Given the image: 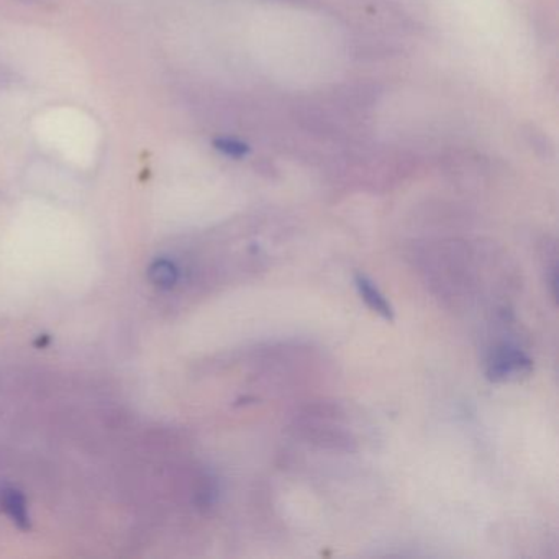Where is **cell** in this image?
<instances>
[{
    "label": "cell",
    "instance_id": "1",
    "mask_svg": "<svg viewBox=\"0 0 559 559\" xmlns=\"http://www.w3.org/2000/svg\"><path fill=\"white\" fill-rule=\"evenodd\" d=\"M532 358L512 343H500L487 359L486 378L490 382L519 381L532 374Z\"/></svg>",
    "mask_w": 559,
    "mask_h": 559
},
{
    "label": "cell",
    "instance_id": "2",
    "mask_svg": "<svg viewBox=\"0 0 559 559\" xmlns=\"http://www.w3.org/2000/svg\"><path fill=\"white\" fill-rule=\"evenodd\" d=\"M355 286L356 289H358L362 302H365L372 312L378 313L379 317L388 320V322L394 320V309H392L389 300L385 299L384 294L378 289V286H374V283H372L369 277H366L365 274H356Z\"/></svg>",
    "mask_w": 559,
    "mask_h": 559
},
{
    "label": "cell",
    "instance_id": "3",
    "mask_svg": "<svg viewBox=\"0 0 559 559\" xmlns=\"http://www.w3.org/2000/svg\"><path fill=\"white\" fill-rule=\"evenodd\" d=\"M215 148L221 150L225 155L234 156V158H240V156L247 155L248 152L247 146L234 142V140H217Z\"/></svg>",
    "mask_w": 559,
    "mask_h": 559
}]
</instances>
